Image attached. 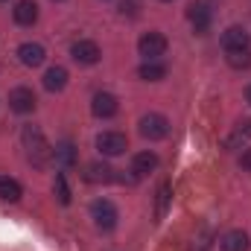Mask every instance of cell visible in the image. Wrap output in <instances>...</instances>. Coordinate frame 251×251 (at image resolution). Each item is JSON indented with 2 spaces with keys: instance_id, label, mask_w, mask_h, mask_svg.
<instances>
[{
  "instance_id": "1",
  "label": "cell",
  "mask_w": 251,
  "mask_h": 251,
  "mask_svg": "<svg viewBox=\"0 0 251 251\" xmlns=\"http://www.w3.org/2000/svg\"><path fill=\"white\" fill-rule=\"evenodd\" d=\"M21 140H24V149H26V158H29L32 167H47L53 161V146L47 143V137H44V131L38 126H32V123L24 126Z\"/></svg>"
},
{
  "instance_id": "2",
  "label": "cell",
  "mask_w": 251,
  "mask_h": 251,
  "mask_svg": "<svg viewBox=\"0 0 251 251\" xmlns=\"http://www.w3.org/2000/svg\"><path fill=\"white\" fill-rule=\"evenodd\" d=\"M91 219H94V225H97L100 231H114L120 213H117L114 201H108V199H97V201L91 204Z\"/></svg>"
},
{
  "instance_id": "3",
  "label": "cell",
  "mask_w": 251,
  "mask_h": 251,
  "mask_svg": "<svg viewBox=\"0 0 251 251\" xmlns=\"http://www.w3.org/2000/svg\"><path fill=\"white\" fill-rule=\"evenodd\" d=\"M137 53L146 59V62H158L164 53H167V35L164 32H143L137 38Z\"/></svg>"
},
{
  "instance_id": "4",
  "label": "cell",
  "mask_w": 251,
  "mask_h": 251,
  "mask_svg": "<svg viewBox=\"0 0 251 251\" xmlns=\"http://www.w3.org/2000/svg\"><path fill=\"white\" fill-rule=\"evenodd\" d=\"M137 126H140V134L146 140H164L170 134V120L164 114H146V117H140Z\"/></svg>"
},
{
  "instance_id": "5",
  "label": "cell",
  "mask_w": 251,
  "mask_h": 251,
  "mask_svg": "<svg viewBox=\"0 0 251 251\" xmlns=\"http://www.w3.org/2000/svg\"><path fill=\"white\" fill-rule=\"evenodd\" d=\"M97 149L105 158H114V155H123L126 149H128V140H126L123 131H102L97 137Z\"/></svg>"
},
{
  "instance_id": "6",
  "label": "cell",
  "mask_w": 251,
  "mask_h": 251,
  "mask_svg": "<svg viewBox=\"0 0 251 251\" xmlns=\"http://www.w3.org/2000/svg\"><path fill=\"white\" fill-rule=\"evenodd\" d=\"M70 56H73V62L76 64H97L100 62V44L97 41H91V38H79V41H73V47H70Z\"/></svg>"
},
{
  "instance_id": "7",
  "label": "cell",
  "mask_w": 251,
  "mask_h": 251,
  "mask_svg": "<svg viewBox=\"0 0 251 251\" xmlns=\"http://www.w3.org/2000/svg\"><path fill=\"white\" fill-rule=\"evenodd\" d=\"M222 47H225V53L251 50V35H249V29H243V26H228V29L222 32Z\"/></svg>"
},
{
  "instance_id": "8",
  "label": "cell",
  "mask_w": 251,
  "mask_h": 251,
  "mask_svg": "<svg viewBox=\"0 0 251 251\" xmlns=\"http://www.w3.org/2000/svg\"><path fill=\"white\" fill-rule=\"evenodd\" d=\"M91 111H94V117H102V120L114 117V114H117V97L108 94V91L94 94V100H91Z\"/></svg>"
},
{
  "instance_id": "9",
  "label": "cell",
  "mask_w": 251,
  "mask_h": 251,
  "mask_svg": "<svg viewBox=\"0 0 251 251\" xmlns=\"http://www.w3.org/2000/svg\"><path fill=\"white\" fill-rule=\"evenodd\" d=\"M187 21L196 32H207V26H210V21H213V12H210L207 3H190Z\"/></svg>"
},
{
  "instance_id": "10",
  "label": "cell",
  "mask_w": 251,
  "mask_h": 251,
  "mask_svg": "<svg viewBox=\"0 0 251 251\" xmlns=\"http://www.w3.org/2000/svg\"><path fill=\"white\" fill-rule=\"evenodd\" d=\"M9 108L18 111V114H29V111L35 108V94H32V88H15V91L9 94Z\"/></svg>"
},
{
  "instance_id": "11",
  "label": "cell",
  "mask_w": 251,
  "mask_h": 251,
  "mask_svg": "<svg viewBox=\"0 0 251 251\" xmlns=\"http://www.w3.org/2000/svg\"><path fill=\"white\" fill-rule=\"evenodd\" d=\"M82 178H85L88 184H108V181H114V170H111L108 164H102V161H94V164L85 167Z\"/></svg>"
},
{
  "instance_id": "12",
  "label": "cell",
  "mask_w": 251,
  "mask_h": 251,
  "mask_svg": "<svg viewBox=\"0 0 251 251\" xmlns=\"http://www.w3.org/2000/svg\"><path fill=\"white\" fill-rule=\"evenodd\" d=\"M18 59H21V64H26V67H38V64H44L47 53H44L41 44H35V41H24V44L18 47Z\"/></svg>"
},
{
  "instance_id": "13",
  "label": "cell",
  "mask_w": 251,
  "mask_h": 251,
  "mask_svg": "<svg viewBox=\"0 0 251 251\" xmlns=\"http://www.w3.org/2000/svg\"><path fill=\"white\" fill-rule=\"evenodd\" d=\"M158 170V155L155 152H137L134 158H131V173H134V178H143V176H149V173H155Z\"/></svg>"
},
{
  "instance_id": "14",
  "label": "cell",
  "mask_w": 251,
  "mask_h": 251,
  "mask_svg": "<svg viewBox=\"0 0 251 251\" xmlns=\"http://www.w3.org/2000/svg\"><path fill=\"white\" fill-rule=\"evenodd\" d=\"M12 18H15V24H21V26H32V24L38 21V6H35L32 0H18V6L12 9Z\"/></svg>"
},
{
  "instance_id": "15",
  "label": "cell",
  "mask_w": 251,
  "mask_h": 251,
  "mask_svg": "<svg viewBox=\"0 0 251 251\" xmlns=\"http://www.w3.org/2000/svg\"><path fill=\"white\" fill-rule=\"evenodd\" d=\"M222 251H249L251 249V240L246 231H228L225 237H222Z\"/></svg>"
},
{
  "instance_id": "16",
  "label": "cell",
  "mask_w": 251,
  "mask_h": 251,
  "mask_svg": "<svg viewBox=\"0 0 251 251\" xmlns=\"http://www.w3.org/2000/svg\"><path fill=\"white\" fill-rule=\"evenodd\" d=\"M64 85H67V70L64 67H50L47 73H44V88L50 91V94H59V91H64Z\"/></svg>"
},
{
  "instance_id": "17",
  "label": "cell",
  "mask_w": 251,
  "mask_h": 251,
  "mask_svg": "<svg viewBox=\"0 0 251 251\" xmlns=\"http://www.w3.org/2000/svg\"><path fill=\"white\" fill-rule=\"evenodd\" d=\"M53 161L62 164V167H73L76 164V146L70 140H62L56 149H53Z\"/></svg>"
},
{
  "instance_id": "18",
  "label": "cell",
  "mask_w": 251,
  "mask_h": 251,
  "mask_svg": "<svg viewBox=\"0 0 251 251\" xmlns=\"http://www.w3.org/2000/svg\"><path fill=\"white\" fill-rule=\"evenodd\" d=\"M137 73H140V79H146V82H161V79L167 76V64L164 62H143Z\"/></svg>"
},
{
  "instance_id": "19",
  "label": "cell",
  "mask_w": 251,
  "mask_h": 251,
  "mask_svg": "<svg viewBox=\"0 0 251 251\" xmlns=\"http://www.w3.org/2000/svg\"><path fill=\"white\" fill-rule=\"evenodd\" d=\"M24 196V187L15 178H0V199L3 201H18Z\"/></svg>"
},
{
  "instance_id": "20",
  "label": "cell",
  "mask_w": 251,
  "mask_h": 251,
  "mask_svg": "<svg viewBox=\"0 0 251 251\" xmlns=\"http://www.w3.org/2000/svg\"><path fill=\"white\" fill-rule=\"evenodd\" d=\"M170 199H173V187H170V184H161V187H158V199H155V219H164V216H167Z\"/></svg>"
},
{
  "instance_id": "21",
  "label": "cell",
  "mask_w": 251,
  "mask_h": 251,
  "mask_svg": "<svg viewBox=\"0 0 251 251\" xmlns=\"http://www.w3.org/2000/svg\"><path fill=\"white\" fill-rule=\"evenodd\" d=\"M228 64L234 70H246L251 67V50H237V53H228Z\"/></svg>"
},
{
  "instance_id": "22",
  "label": "cell",
  "mask_w": 251,
  "mask_h": 251,
  "mask_svg": "<svg viewBox=\"0 0 251 251\" xmlns=\"http://www.w3.org/2000/svg\"><path fill=\"white\" fill-rule=\"evenodd\" d=\"M53 190H56V199H59V204H70V187H67V178H64V173H59V176H56V184H53Z\"/></svg>"
},
{
  "instance_id": "23",
  "label": "cell",
  "mask_w": 251,
  "mask_h": 251,
  "mask_svg": "<svg viewBox=\"0 0 251 251\" xmlns=\"http://www.w3.org/2000/svg\"><path fill=\"white\" fill-rule=\"evenodd\" d=\"M237 134H240V137H251V120H243L240 128H237Z\"/></svg>"
},
{
  "instance_id": "24",
  "label": "cell",
  "mask_w": 251,
  "mask_h": 251,
  "mask_svg": "<svg viewBox=\"0 0 251 251\" xmlns=\"http://www.w3.org/2000/svg\"><path fill=\"white\" fill-rule=\"evenodd\" d=\"M240 164H243V170H246V173H251V149H246V152H243Z\"/></svg>"
},
{
  "instance_id": "25",
  "label": "cell",
  "mask_w": 251,
  "mask_h": 251,
  "mask_svg": "<svg viewBox=\"0 0 251 251\" xmlns=\"http://www.w3.org/2000/svg\"><path fill=\"white\" fill-rule=\"evenodd\" d=\"M120 12H123V15H134V3H131V0H123Z\"/></svg>"
},
{
  "instance_id": "26",
  "label": "cell",
  "mask_w": 251,
  "mask_h": 251,
  "mask_svg": "<svg viewBox=\"0 0 251 251\" xmlns=\"http://www.w3.org/2000/svg\"><path fill=\"white\" fill-rule=\"evenodd\" d=\"M246 100H249V105H251V85L246 88Z\"/></svg>"
},
{
  "instance_id": "27",
  "label": "cell",
  "mask_w": 251,
  "mask_h": 251,
  "mask_svg": "<svg viewBox=\"0 0 251 251\" xmlns=\"http://www.w3.org/2000/svg\"><path fill=\"white\" fill-rule=\"evenodd\" d=\"M164 3H170V0H164Z\"/></svg>"
}]
</instances>
